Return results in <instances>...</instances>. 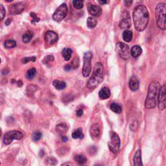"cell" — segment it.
Segmentation results:
<instances>
[{
  "mask_svg": "<svg viewBox=\"0 0 166 166\" xmlns=\"http://www.w3.org/2000/svg\"><path fill=\"white\" fill-rule=\"evenodd\" d=\"M149 20V14L147 8L143 5H138L133 12V20L136 29L140 32L145 30Z\"/></svg>",
  "mask_w": 166,
  "mask_h": 166,
  "instance_id": "obj_1",
  "label": "cell"
},
{
  "mask_svg": "<svg viewBox=\"0 0 166 166\" xmlns=\"http://www.w3.org/2000/svg\"><path fill=\"white\" fill-rule=\"evenodd\" d=\"M160 88V86L157 81H154L150 83L148 93H147V98L145 101V106L147 109H151L156 106Z\"/></svg>",
  "mask_w": 166,
  "mask_h": 166,
  "instance_id": "obj_2",
  "label": "cell"
},
{
  "mask_svg": "<svg viewBox=\"0 0 166 166\" xmlns=\"http://www.w3.org/2000/svg\"><path fill=\"white\" fill-rule=\"evenodd\" d=\"M103 66L101 62H97L95 64L92 76L88 79L86 86L89 89H95L98 87L103 80Z\"/></svg>",
  "mask_w": 166,
  "mask_h": 166,
  "instance_id": "obj_3",
  "label": "cell"
},
{
  "mask_svg": "<svg viewBox=\"0 0 166 166\" xmlns=\"http://www.w3.org/2000/svg\"><path fill=\"white\" fill-rule=\"evenodd\" d=\"M165 12L166 5L164 3H160L156 6L155 9L156 24L158 28L162 30H165L166 28Z\"/></svg>",
  "mask_w": 166,
  "mask_h": 166,
  "instance_id": "obj_4",
  "label": "cell"
},
{
  "mask_svg": "<svg viewBox=\"0 0 166 166\" xmlns=\"http://www.w3.org/2000/svg\"><path fill=\"white\" fill-rule=\"evenodd\" d=\"M120 139L118 134L115 132L110 133V142L108 143V147L111 152L117 154L120 149Z\"/></svg>",
  "mask_w": 166,
  "mask_h": 166,
  "instance_id": "obj_5",
  "label": "cell"
},
{
  "mask_svg": "<svg viewBox=\"0 0 166 166\" xmlns=\"http://www.w3.org/2000/svg\"><path fill=\"white\" fill-rule=\"evenodd\" d=\"M92 58V53L90 51H88L84 55V64L82 70L83 76L84 77H87L92 70V65H91V60Z\"/></svg>",
  "mask_w": 166,
  "mask_h": 166,
  "instance_id": "obj_6",
  "label": "cell"
},
{
  "mask_svg": "<svg viewBox=\"0 0 166 166\" xmlns=\"http://www.w3.org/2000/svg\"><path fill=\"white\" fill-rule=\"evenodd\" d=\"M115 51L120 57L124 59L127 60L130 57V49L127 44L123 42H118L115 47Z\"/></svg>",
  "mask_w": 166,
  "mask_h": 166,
  "instance_id": "obj_7",
  "label": "cell"
},
{
  "mask_svg": "<svg viewBox=\"0 0 166 166\" xmlns=\"http://www.w3.org/2000/svg\"><path fill=\"white\" fill-rule=\"evenodd\" d=\"M24 137V134L20 132L18 130H12L9 131V132L7 133L4 136V143L5 145H9L11 144L13 140H20L22 139Z\"/></svg>",
  "mask_w": 166,
  "mask_h": 166,
  "instance_id": "obj_8",
  "label": "cell"
},
{
  "mask_svg": "<svg viewBox=\"0 0 166 166\" xmlns=\"http://www.w3.org/2000/svg\"><path fill=\"white\" fill-rule=\"evenodd\" d=\"M68 7L66 4H62L57 8L53 15V19L55 21H61L64 20L68 14Z\"/></svg>",
  "mask_w": 166,
  "mask_h": 166,
  "instance_id": "obj_9",
  "label": "cell"
},
{
  "mask_svg": "<svg viewBox=\"0 0 166 166\" xmlns=\"http://www.w3.org/2000/svg\"><path fill=\"white\" fill-rule=\"evenodd\" d=\"M158 108L161 110H164L166 106V86L165 84L160 88L158 92Z\"/></svg>",
  "mask_w": 166,
  "mask_h": 166,
  "instance_id": "obj_10",
  "label": "cell"
},
{
  "mask_svg": "<svg viewBox=\"0 0 166 166\" xmlns=\"http://www.w3.org/2000/svg\"><path fill=\"white\" fill-rule=\"evenodd\" d=\"M58 34L53 31H49L45 34V41L48 45H53L57 42Z\"/></svg>",
  "mask_w": 166,
  "mask_h": 166,
  "instance_id": "obj_11",
  "label": "cell"
},
{
  "mask_svg": "<svg viewBox=\"0 0 166 166\" xmlns=\"http://www.w3.org/2000/svg\"><path fill=\"white\" fill-rule=\"evenodd\" d=\"M123 14L122 15V19L120 23V27L123 29H127L131 26L130 18L128 12H124Z\"/></svg>",
  "mask_w": 166,
  "mask_h": 166,
  "instance_id": "obj_12",
  "label": "cell"
},
{
  "mask_svg": "<svg viewBox=\"0 0 166 166\" xmlns=\"http://www.w3.org/2000/svg\"><path fill=\"white\" fill-rule=\"evenodd\" d=\"M25 9V5L23 3H17V4H15L12 5L10 9H9V11H10V13L11 14L13 15H16L19 14L21 13Z\"/></svg>",
  "mask_w": 166,
  "mask_h": 166,
  "instance_id": "obj_13",
  "label": "cell"
},
{
  "mask_svg": "<svg viewBox=\"0 0 166 166\" xmlns=\"http://www.w3.org/2000/svg\"><path fill=\"white\" fill-rule=\"evenodd\" d=\"M88 11L90 14L93 16H99L102 14V9L101 7L91 4H88Z\"/></svg>",
  "mask_w": 166,
  "mask_h": 166,
  "instance_id": "obj_14",
  "label": "cell"
},
{
  "mask_svg": "<svg viewBox=\"0 0 166 166\" xmlns=\"http://www.w3.org/2000/svg\"><path fill=\"white\" fill-rule=\"evenodd\" d=\"M90 136L91 137H92V139H94V140L98 139L100 136V134H101V131H100V127H99V124L98 123L93 124L90 127Z\"/></svg>",
  "mask_w": 166,
  "mask_h": 166,
  "instance_id": "obj_15",
  "label": "cell"
},
{
  "mask_svg": "<svg viewBox=\"0 0 166 166\" xmlns=\"http://www.w3.org/2000/svg\"><path fill=\"white\" fill-rule=\"evenodd\" d=\"M128 85H129L130 89L133 91V92H135V91L138 90L140 86V83L138 78L136 76H133L131 77Z\"/></svg>",
  "mask_w": 166,
  "mask_h": 166,
  "instance_id": "obj_16",
  "label": "cell"
},
{
  "mask_svg": "<svg viewBox=\"0 0 166 166\" xmlns=\"http://www.w3.org/2000/svg\"><path fill=\"white\" fill-rule=\"evenodd\" d=\"M134 166H143L142 160V153L139 149L136 152L133 158Z\"/></svg>",
  "mask_w": 166,
  "mask_h": 166,
  "instance_id": "obj_17",
  "label": "cell"
},
{
  "mask_svg": "<svg viewBox=\"0 0 166 166\" xmlns=\"http://www.w3.org/2000/svg\"><path fill=\"white\" fill-rule=\"evenodd\" d=\"M99 96L101 99H107L110 96V91L107 87H104L99 91Z\"/></svg>",
  "mask_w": 166,
  "mask_h": 166,
  "instance_id": "obj_18",
  "label": "cell"
},
{
  "mask_svg": "<svg viewBox=\"0 0 166 166\" xmlns=\"http://www.w3.org/2000/svg\"><path fill=\"white\" fill-rule=\"evenodd\" d=\"M130 54L133 57H138L142 53V49L140 46H134L130 49Z\"/></svg>",
  "mask_w": 166,
  "mask_h": 166,
  "instance_id": "obj_19",
  "label": "cell"
},
{
  "mask_svg": "<svg viewBox=\"0 0 166 166\" xmlns=\"http://www.w3.org/2000/svg\"><path fill=\"white\" fill-rule=\"evenodd\" d=\"M72 53H73V51L70 48H64L62 51V57L64 58V60L66 61L70 60Z\"/></svg>",
  "mask_w": 166,
  "mask_h": 166,
  "instance_id": "obj_20",
  "label": "cell"
},
{
  "mask_svg": "<svg viewBox=\"0 0 166 166\" xmlns=\"http://www.w3.org/2000/svg\"><path fill=\"white\" fill-rule=\"evenodd\" d=\"M68 125L66 123H60L57 125V127H56V130H57V132L58 134H61V135L66 133L68 131Z\"/></svg>",
  "mask_w": 166,
  "mask_h": 166,
  "instance_id": "obj_21",
  "label": "cell"
},
{
  "mask_svg": "<svg viewBox=\"0 0 166 166\" xmlns=\"http://www.w3.org/2000/svg\"><path fill=\"white\" fill-rule=\"evenodd\" d=\"M53 85L55 87L56 89L61 90L64 89L66 86V84L64 81H61L59 80H55L53 82Z\"/></svg>",
  "mask_w": 166,
  "mask_h": 166,
  "instance_id": "obj_22",
  "label": "cell"
},
{
  "mask_svg": "<svg viewBox=\"0 0 166 166\" xmlns=\"http://www.w3.org/2000/svg\"><path fill=\"white\" fill-rule=\"evenodd\" d=\"M133 34L131 31L126 30L123 33V38L125 42H130L133 39Z\"/></svg>",
  "mask_w": 166,
  "mask_h": 166,
  "instance_id": "obj_23",
  "label": "cell"
},
{
  "mask_svg": "<svg viewBox=\"0 0 166 166\" xmlns=\"http://www.w3.org/2000/svg\"><path fill=\"white\" fill-rule=\"evenodd\" d=\"M71 136L73 139H83L84 138V134L83 133L82 128H79L78 129H76L72 133Z\"/></svg>",
  "mask_w": 166,
  "mask_h": 166,
  "instance_id": "obj_24",
  "label": "cell"
},
{
  "mask_svg": "<svg viewBox=\"0 0 166 166\" xmlns=\"http://www.w3.org/2000/svg\"><path fill=\"white\" fill-rule=\"evenodd\" d=\"M33 33L31 31H28L27 33H25L22 36V40L24 43H29L31 40L33 38Z\"/></svg>",
  "mask_w": 166,
  "mask_h": 166,
  "instance_id": "obj_25",
  "label": "cell"
},
{
  "mask_svg": "<svg viewBox=\"0 0 166 166\" xmlns=\"http://www.w3.org/2000/svg\"><path fill=\"white\" fill-rule=\"evenodd\" d=\"M16 42L13 40H7L4 42V47L6 49L14 48L16 46Z\"/></svg>",
  "mask_w": 166,
  "mask_h": 166,
  "instance_id": "obj_26",
  "label": "cell"
},
{
  "mask_svg": "<svg viewBox=\"0 0 166 166\" xmlns=\"http://www.w3.org/2000/svg\"><path fill=\"white\" fill-rule=\"evenodd\" d=\"M75 160H76V162L78 163L79 164L83 165L84 164H86L87 159L85 156L82 155H76V157H75Z\"/></svg>",
  "mask_w": 166,
  "mask_h": 166,
  "instance_id": "obj_27",
  "label": "cell"
},
{
  "mask_svg": "<svg viewBox=\"0 0 166 166\" xmlns=\"http://www.w3.org/2000/svg\"><path fill=\"white\" fill-rule=\"evenodd\" d=\"M36 73V68H31V69H29V70L27 71L26 77L29 80L33 79V78H34V77L35 76Z\"/></svg>",
  "mask_w": 166,
  "mask_h": 166,
  "instance_id": "obj_28",
  "label": "cell"
},
{
  "mask_svg": "<svg viewBox=\"0 0 166 166\" xmlns=\"http://www.w3.org/2000/svg\"><path fill=\"white\" fill-rule=\"evenodd\" d=\"M110 109L115 113L120 114L122 111V108L121 106L119 105L117 103H112L110 105Z\"/></svg>",
  "mask_w": 166,
  "mask_h": 166,
  "instance_id": "obj_29",
  "label": "cell"
},
{
  "mask_svg": "<svg viewBox=\"0 0 166 166\" xmlns=\"http://www.w3.org/2000/svg\"><path fill=\"white\" fill-rule=\"evenodd\" d=\"M97 25V21L93 18H88L87 19V26L88 27L90 28V29H93V28L95 27Z\"/></svg>",
  "mask_w": 166,
  "mask_h": 166,
  "instance_id": "obj_30",
  "label": "cell"
},
{
  "mask_svg": "<svg viewBox=\"0 0 166 166\" xmlns=\"http://www.w3.org/2000/svg\"><path fill=\"white\" fill-rule=\"evenodd\" d=\"M42 134L41 133L34 132L32 134L31 138H32L33 141H34V142H38V141L42 138Z\"/></svg>",
  "mask_w": 166,
  "mask_h": 166,
  "instance_id": "obj_31",
  "label": "cell"
},
{
  "mask_svg": "<svg viewBox=\"0 0 166 166\" xmlns=\"http://www.w3.org/2000/svg\"><path fill=\"white\" fill-rule=\"evenodd\" d=\"M72 4H73L74 7L77 9H81L84 6L83 1H73Z\"/></svg>",
  "mask_w": 166,
  "mask_h": 166,
  "instance_id": "obj_32",
  "label": "cell"
},
{
  "mask_svg": "<svg viewBox=\"0 0 166 166\" xmlns=\"http://www.w3.org/2000/svg\"><path fill=\"white\" fill-rule=\"evenodd\" d=\"M6 14L5 9L4 6L2 5H0V21L4 19Z\"/></svg>",
  "mask_w": 166,
  "mask_h": 166,
  "instance_id": "obj_33",
  "label": "cell"
},
{
  "mask_svg": "<svg viewBox=\"0 0 166 166\" xmlns=\"http://www.w3.org/2000/svg\"><path fill=\"white\" fill-rule=\"evenodd\" d=\"M36 61V57H26L24 58L22 60H21V62H23L24 64H27L28 62L31 61V62H35Z\"/></svg>",
  "mask_w": 166,
  "mask_h": 166,
  "instance_id": "obj_34",
  "label": "cell"
},
{
  "mask_svg": "<svg viewBox=\"0 0 166 166\" xmlns=\"http://www.w3.org/2000/svg\"><path fill=\"white\" fill-rule=\"evenodd\" d=\"M31 17L32 18V20H31V22L32 23H34V22H38L40 21V18L37 16V15L34 13V12H31L30 14Z\"/></svg>",
  "mask_w": 166,
  "mask_h": 166,
  "instance_id": "obj_35",
  "label": "cell"
},
{
  "mask_svg": "<svg viewBox=\"0 0 166 166\" xmlns=\"http://www.w3.org/2000/svg\"><path fill=\"white\" fill-rule=\"evenodd\" d=\"M47 161L48 162V163L50 165H55L57 164V160L54 158H49L48 160H47Z\"/></svg>",
  "mask_w": 166,
  "mask_h": 166,
  "instance_id": "obj_36",
  "label": "cell"
},
{
  "mask_svg": "<svg viewBox=\"0 0 166 166\" xmlns=\"http://www.w3.org/2000/svg\"><path fill=\"white\" fill-rule=\"evenodd\" d=\"M83 114V110L79 108L76 111V115L77 117H81Z\"/></svg>",
  "mask_w": 166,
  "mask_h": 166,
  "instance_id": "obj_37",
  "label": "cell"
},
{
  "mask_svg": "<svg viewBox=\"0 0 166 166\" xmlns=\"http://www.w3.org/2000/svg\"><path fill=\"white\" fill-rule=\"evenodd\" d=\"M45 60L47 61V62H48L49 61L52 62V61H53V60H54V58H53V56H52V55H48L46 57Z\"/></svg>",
  "mask_w": 166,
  "mask_h": 166,
  "instance_id": "obj_38",
  "label": "cell"
},
{
  "mask_svg": "<svg viewBox=\"0 0 166 166\" xmlns=\"http://www.w3.org/2000/svg\"><path fill=\"white\" fill-rule=\"evenodd\" d=\"M72 69V67L70 65H66V66L64 67V70L65 71H70Z\"/></svg>",
  "mask_w": 166,
  "mask_h": 166,
  "instance_id": "obj_39",
  "label": "cell"
},
{
  "mask_svg": "<svg viewBox=\"0 0 166 166\" xmlns=\"http://www.w3.org/2000/svg\"><path fill=\"white\" fill-rule=\"evenodd\" d=\"M11 19H7V21H5V25L6 26H9L11 23Z\"/></svg>",
  "mask_w": 166,
  "mask_h": 166,
  "instance_id": "obj_40",
  "label": "cell"
},
{
  "mask_svg": "<svg viewBox=\"0 0 166 166\" xmlns=\"http://www.w3.org/2000/svg\"><path fill=\"white\" fill-rule=\"evenodd\" d=\"M62 142H66L68 140V138L66 137V136H63L62 137Z\"/></svg>",
  "mask_w": 166,
  "mask_h": 166,
  "instance_id": "obj_41",
  "label": "cell"
},
{
  "mask_svg": "<svg viewBox=\"0 0 166 166\" xmlns=\"http://www.w3.org/2000/svg\"><path fill=\"white\" fill-rule=\"evenodd\" d=\"M132 3H133L132 1H125V4H126V5L127 6V7H128V6H129V5L130 6V5L132 4Z\"/></svg>",
  "mask_w": 166,
  "mask_h": 166,
  "instance_id": "obj_42",
  "label": "cell"
},
{
  "mask_svg": "<svg viewBox=\"0 0 166 166\" xmlns=\"http://www.w3.org/2000/svg\"><path fill=\"white\" fill-rule=\"evenodd\" d=\"M61 166H72L70 162H66V163H64V164H62Z\"/></svg>",
  "mask_w": 166,
  "mask_h": 166,
  "instance_id": "obj_43",
  "label": "cell"
},
{
  "mask_svg": "<svg viewBox=\"0 0 166 166\" xmlns=\"http://www.w3.org/2000/svg\"><path fill=\"white\" fill-rule=\"evenodd\" d=\"M106 3H107L106 1H99V4L101 5H105L106 4Z\"/></svg>",
  "mask_w": 166,
  "mask_h": 166,
  "instance_id": "obj_44",
  "label": "cell"
},
{
  "mask_svg": "<svg viewBox=\"0 0 166 166\" xmlns=\"http://www.w3.org/2000/svg\"><path fill=\"white\" fill-rule=\"evenodd\" d=\"M1 130L0 129V137H1Z\"/></svg>",
  "mask_w": 166,
  "mask_h": 166,
  "instance_id": "obj_45",
  "label": "cell"
},
{
  "mask_svg": "<svg viewBox=\"0 0 166 166\" xmlns=\"http://www.w3.org/2000/svg\"><path fill=\"white\" fill-rule=\"evenodd\" d=\"M95 166H101V165H99V164H96V165H95Z\"/></svg>",
  "mask_w": 166,
  "mask_h": 166,
  "instance_id": "obj_46",
  "label": "cell"
},
{
  "mask_svg": "<svg viewBox=\"0 0 166 166\" xmlns=\"http://www.w3.org/2000/svg\"><path fill=\"white\" fill-rule=\"evenodd\" d=\"M1 58H0V64H1Z\"/></svg>",
  "mask_w": 166,
  "mask_h": 166,
  "instance_id": "obj_47",
  "label": "cell"
},
{
  "mask_svg": "<svg viewBox=\"0 0 166 166\" xmlns=\"http://www.w3.org/2000/svg\"><path fill=\"white\" fill-rule=\"evenodd\" d=\"M0 164H1V163H0Z\"/></svg>",
  "mask_w": 166,
  "mask_h": 166,
  "instance_id": "obj_48",
  "label": "cell"
}]
</instances>
